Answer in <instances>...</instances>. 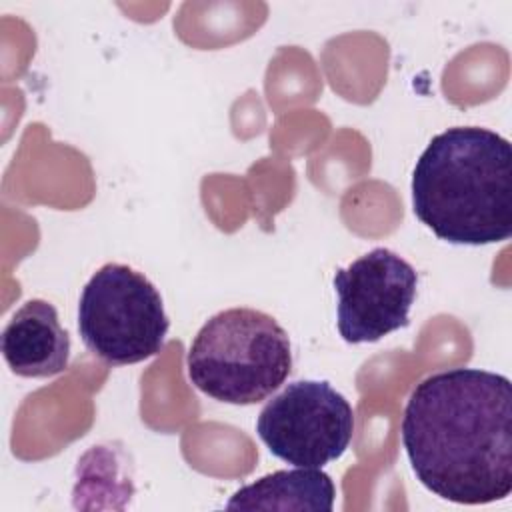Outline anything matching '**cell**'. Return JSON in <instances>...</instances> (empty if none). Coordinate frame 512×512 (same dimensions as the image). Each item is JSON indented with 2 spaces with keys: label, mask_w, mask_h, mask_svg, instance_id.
Wrapping results in <instances>:
<instances>
[{
  "label": "cell",
  "mask_w": 512,
  "mask_h": 512,
  "mask_svg": "<svg viewBox=\"0 0 512 512\" xmlns=\"http://www.w3.org/2000/svg\"><path fill=\"white\" fill-rule=\"evenodd\" d=\"M402 444L418 482L454 504L512 492V384L482 368L424 378L402 414Z\"/></svg>",
  "instance_id": "cell-1"
},
{
  "label": "cell",
  "mask_w": 512,
  "mask_h": 512,
  "mask_svg": "<svg viewBox=\"0 0 512 512\" xmlns=\"http://www.w3.org/2000/svg\"><path fill=\"white\" fill-rule=\"evenodd\" d=\"M414 216L450 244H496L512 234V146L480 126L436 134L412 172Z\"/></svg>",
  "instance_id": "cell-2"
},
{
  "label": "cell",
  "mask_w": 512,
  "mask_h": 512,
  "mask_svg": "<svg viewBox=\"0 0 512 512\" xmlns=\"http://www.w3.org/2000/svg\"><path fill=\"white\" fill-rule=\"evenodd\" d=\"M188 378L206 396L226 404H256L276 392L292 372L286 330L266 312L228 308L194 336Z\"/></svg>",
  "instance_id": "cell-3"
},
{
  "label": "cell",
  "mask_w": 512,
  "mask_h": 512,
  "mask_svg": "<svg viewBox=\"0 0 512 512\" xmlns=\"http://www.w3.org/2000/svg\"><path fill=\"white\" fill-rule=\"evenodd\" d=\"M168 328L160 292L126 264L100 266L80 294V338L94 356L112 366L156 356L164 348Z\"/></svg>",
  "instance_id": "cell-4"
},
{
  "label": "cell",
  "mask_w": 512,
  "mask_h": 512,
  "mask_svg": "<svg viewBox=\"0 0 512 512\" xmlns=\"http://www.w3.org/2000/svg\"><path fill=\"white\" fill-rule=\"evenodd\" d=\"M256 432L282 462L322 468L348 450L354 410L326 380H296L260 410Z\"/></svg>",
  "instance_id": "cell-5"
},
{
  "label": "cell",
  "mask_w": 512,
  "mask_h": 512,
  "mask_svg": "<svg viewBox=\"0 0 512 512\" xmlns=\"http://www.w3.org/2000/svg\"><path fill=\"white\" fill-rule=\"evenodd\" d=\"M338 332L348 344L378 342L410 324L418 274L388 248H374L334 272Z\"/></svg>",
  "instance_id": "cell-6"
},
{
  "label": "cell",
  "mask_w": 512,
  "mask_h": 512,
  "mask_svg": "<svg viewBox=\"0 0 512 512\" xmlns=\"http://www.w3.org/2000/svg\"><path fill=\"white\" fill-rule=\"evenodd\" d=\"M2 356L16 376L46 378L70 362V336L60 326L56 308L40 298L14 312L2 332Z\"/></svg>",
  "instance_id": "cell-7"
},
{
  "label": "cell",
  "mask_w": 512,
  "mask_h": 512,
  "mask_svg": "<svg viewBox=\"0 0 512 512\" xmlns=\"http://www.w3.org/2000/svg\"><path fill=\"white\" fill-rule=\"evenodd\" d=\"M336 500L332 478L320 468L276 470L236 490L228 510H316L330 512Z\"/></svg>",
  "instance_id": "cell-8"
}]
</instances>
